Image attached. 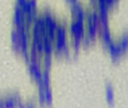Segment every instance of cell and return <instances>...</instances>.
Listing matches in <instances>:
<instances>
[{"mask_svg": "<svg viewBox=\"0 0 128 108\" xmlns=\"http://www.w3.org/2000/svg\"><path fill=\"white\" fill-rule=\"evenodd\" d=\"M17 105L14 95L4 98V108H17Z\"/></svg>", "mask_w": 128, "mask_h": 108, "instance_id": "8", "label": "cell"}, {"mask_svg": "<svg viewBox=\"0 0 128 108\" xmlns=\"http://www.w3.org/2000/svg\"><path fill=\"white\" fill-rule=\"evenodd\" d=\"M0 108H4V98H0Z\"/></svg>", "mask_w": 128, "mask_h": 108, "instance_id": "16", "label": "cell"}, {"mask_svg": "<svg viewBox=\"0 0 128 108\" xmlns=\"http://www.w3.org/2000/svg\"><path fill=\"white\" fill-rule=\"evenodd\" d=\"M13 24L15 25L16 28H20L22 26H25V15L22 12V9L16 5L13 14Z\"/></svg>", "mask_w": 128, "mask_h": 108, "instance_id": "3", "label": "cell"}, {"mask_svg": "<svg viewBox=\"0 0 128 108\" xmlns=\"http://www.w3.org/2000/svg\"><path fill=\"white\" fill-rule=\"evenodd\" d=\"M11 44H12V48L16 53L20 54V37H19L18 31L15 28L12 30L11 32Z\"/></svg>", "mask_w": 128, "mask_h": 108, "instance_id": "7", "label": "cell"}, {"mask_svg": "<svg viewBox=\"0 0 128 108\" xmlns=\"http://www.w3.org/2000/svg\"><path fill=\"white\" fill-rule=\"evenodd\" d=\"M120 46H121L122 50L124 52V54L125 52L127 51V48H128V37L127 35H124V36L122 37L121 40H120Z\"/></svg>", "mask_w": 128, "mask_h": 108, "instance_id": "13", "label": "cell"}, {"mask_svg": "<svg viewBox=\"0 0 128 108\" xmlns=\"http://www.w3.org/2000/svg\"><path fill=\"white\" fill-rule=\"evenodd\" d=\"M43 65H44V70L50 71L52 68V56H44L43 57Z\"/></svg>", "mask_w": 128, "mask_h": 108, "instance_id": "12", "label": "cell"}, {"mask_svg": "<svg viewBox=\"0 0 128 108\" xmlns=\"http://www.w3.org/2000/svg\"><path fill=\"white\" fill-rule=\"evenodd\" d=\"M38 101L39 104L44 106L46 105V101H45V89L43 86L42 82L38 83Z\"/></svg>", "mask_w": 128, "mask_h": 108, "instance_id": "10", "label": "cell"}, {"mask_svg": "<svg viewBox=\"0 0 128 108\" xmlns=\"http://www.w3.org/2000/svg\"><path fill=\"white\" fill-rule=\"evenodd\" d=\"M92 40L90 39L89 37L87 36V35H84V37L82 39V45H83L84 47H89L91 45V43H92Z\"/></svg>", "mask_w": 128, "mask_h": 108, "instance_id": "14", "label": "cell"}, {"mask_svg": "<svg viewBox=\"0 0 128 108\" xmlns=\"http://www.w3.org/2000/svg\"><path fill=\"white\" fill-rule=\"evenodd\" d=\"M106 98H107V101L110 104H113L114 100H115V94H114V90L112 88V86L110 85H108L106 87Z\"/></svg>", "mask_w": 128, "mask_h": 108, "instance_id": "9", "label": "cell"}, {"mask_svg": "<svg viewBox=\"0 0 128 108\" xmlns=\"http://www.w3.org/2000/svg\"><path fill=\"white\" fill-rule=\"evenodd\" d=\"M27 65H28L29 72H30L31 76L34 78V80L38 84L42 82V70H41L38 59L30 60V61L27 62Z\"/></svg>", "mask_w": 128, "mask_h": 108, "instance_id": "2", "label": "cell"}, {"mask_svg": "<svg viewBox=\"0 0 128 108\" xmlns=\"http://www.w3.org/2000/svg\"><path fill=\"white\" fill-rule=\"evenodd\" d=\"M66 1L70 2L71 4H75V3H77V2H78V0H66Z\"/></svg>", "mask_w": 128, "mask_h": 108, "instance_id": "17", "label": "cell"}, {"mask_svg": "<svg viewBox=\"0 0 128 108\" xmlns=\"http://www.w3.org/2000/svg\"><path fill=\"white\" fill-rule=\"evenodd\" d=\"M69 33L73 39L82 40L85 35V23L82 21L73 20L69 25Z\"/></svg>", "mask_w": 128, "mask_h": 108, "instance_id": "1", "label": "cell"}, {"mask_svg": "<svg viewBox=\"0 0 128 108\" xmlns=\"http://www.w3.org/2000/svg\"><path fill=\"white\" fill-rule=\"evenodd\" d=\"M44 89H45V101H46V105L52 106V100H54L52 88H50V86H49V87H44Z\"/></svg>", "mask_w": 128, "mask_h": 108, "instance_id": "11", "label": "cell"}, {"mask_svg": "<svg viewBox=\"0 0 128 108\" xmlns=\"http://www.w3.org/2000/svg\"><path fill=\"white\" fill-rule=\"evenodd\" d=\"M98 35L101 37L102 41H103L106 45H108L110 43H111L112 40V36H111V33H110V27H100L98 30Z\"/></svg>", "mask_w": 128, "mask_h": 108, "instance_id": "5", "label": "cell"}, {"mask_svg": "<svg viewBox=\"0 0 128 108\" xmlns=\"http://www.w3.org/2000/svg\"><path fill=\"white\" fill-rule=\"evenodd\" d=\"M85 34L92 40V41H94L96 37L98 36V30L94 24H86L85 26Z\"/></svg>", "mask_w": 128, "mask_h": 108, "instance_id": "6", "label": "cell"}, {"mask_svg": "<svg viewBox=\"0 0 128 108\" xmlns=\"http://www.w3.org/2000/svg\"><path fill=\"white\" fill-rule=\"evenodd\" d=\"M24 108H36L35 104L30 102V103H27V104H24Z\"/></svg>", "mask_w": 128, "mask_h": 108, "instance_id": "15", "label": "cell"}, {"mask_svg": "<svg viewBox=\"0 0 128 108\" xmlns=\"http://www.w3.org/2000/svg\"><path fill=\"white\" fill-rule=\"evenodd\" d=\"M108 52L110 54V57L113 60H117L122 57V55L124 54V52L122 50L121 46L119 42H115V41H112L111 43H110L108 45Z\"/></svg>", "mask_w": 128, "mask_h": 108, "instance_id": "4", "label": "cell"}]
</instances>
